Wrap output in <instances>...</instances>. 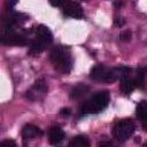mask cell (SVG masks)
<instances>
[{
  "instance_id": "cell-1",
  "label": "cell",
  "mask_w": 147,
  "mask_h": 147,
  "mask_svg": "<svg viewBox=\"0 0 147 147\" xmlns=\"http://www.w3.org/2000/svg\"><path fill=\"white\" fill-rule=\"evenodd\" d=\"M51 62L53 67L61 74H69L72 68V61L69 51L62 45H56L53 47L51 52Z\"/></svg>"
},
{
  "instance_id": "cell-2",
  "label": "cell",
  "mask_w": 147,
  "mask_h": 147,
  "mask_svg": "<svg viewBox=\"0 0 147 147\" xmlns=\"http://www.w3.org/2000/svg\"><path fill=\"white\" fill-rule=\"evenodd\" d=\"M109 99H110V96L107 91L98 92L91 99L86 100L82 105L80 111L83 114H98V113L102 111L108 106Z\"/></svg>"
},
{
  "instance_id": "cell-3",
  "label": "cell",
  "mask_w": 147,
  "mask_h": 147,
  "mask_svg": "<svg viewBox=\"0 0 147 147\" xmlns=\"http://www.w3.org/2000/svg\"><path fill=\"white\" fill-rule=\"evenodd\" d=\"M136 125L131 119H122L113 129V134L118 141L127 140L134 132Z\"/></svg>"
},
{
  "instance_id": "cell-4",
  "label": "cell",
  "mask_w": 147,
  "mask_h": 147,
  "mask_svg": "<svg viewBox=\"0 0 147 147\" xmlns=\"http://www.w3.org/2000/svg\"><path fill=\"white\" fill-rule=\"evenodd\" d=\"M2 42L7 44V45H16V46H23L28 44V39L18 33L17 31H15V29L13 26H7L5 34L2 36Z\"/></svg>"
},
{
  "instance_id": "cell-5",
  "label": "cell",
  "mask_w": 147,
  "mask_h": 147,
  "mask_svg": "<svg viewBox=\"0 0 147 147\" xmlns=\"http://www.w3.org/2000/svg\"><path fill=\"white\" fill-rule=\"evenodd\" d=\"M62 11H63V14H64L65 16L72 17V18H76V20L82 18L83 15H84V11H83L82 6H80L78 2H75V1L64 2Z\"/></svg>"
},
{
  "instance_id": "cell-6",
  "label": "cell",
  "mask_w": 147,
  "mask_h": 147,
  "mask_svg": "<svg viewBox=\"0 0 147 147\" xmlns=\"http://www.w3.org/2000/svg\"><path fill=\"white\" fill-rule=\"evenodd\" d=\"M37 33V40L39 42H41L44 46H47L49 44H52L53 41V34L51 32V30L46 26V25H39L36 30Z\"/></svg>"
},
{
  "instance_id": "cell-7",
  "label": "cell",
  "mask_w": 147,
  "mask_h": 147,
  "mask_svg": "<svg viewBox=\"0 0 147 147\" xmlns=\"http://www.w3.org/2000/svg\"><path fill=\"white\" fill-rule=\"evenodd\" d=\"M42 134V131L38 127L34 126L32 124H26L24 125V127L22 129V137L25 140H30V139H34L37 137H40Z\"/></svg>"
},
{
  "instance_id": "cell-8",
  "label": "cell",
  "mask_w": 147,
  "mask_h": 147,
  "mask_svg": "<svg viewBox=\"0 0 147 147\" xmlns=\"http://www.w3.org/2000/svg\"><path fill=\"white\" fill-rule=\"evenodd\" d=\"M64 138V132L61 127L59 126H53L49 132H48V141L52 145H57L60 144Z\"/></svg>"
},
{
  "instance_id": "cell-9",
  "label": "cell",
  "mask_w": 147,
  "mask_h": 147,
  "mask_svg": "<svg viewBox=\"0 0 147 147\" xmlns=\"http://www.w3.org/2000/svg\"><path fill=\"white\" fill-rule=\"evenodd\" d=\"M134 88H136V85H134L133 79H131L127 75L121 77V90L124 94H126V95L131 94Z\"/></svg>"
},
{
  "instance_id": "cell-10",
  "label": "cell",
  "mask_w": 147,
  "mask_h": 147,
  "mask_svg": "<svg viewBox=\"0 0 147 147\" xmlns=\"http://www.w3.org/2000/svg\"><path fill=\"white\" fill-rule=\"evenodd\" d=\"M136 115L145 127L146 126V121H147V102L145 100H142L138 103L137 109H136Z\"/></svg>"
},
{
  "instance_id": "cell-11",
  "label": "cell",
  "mask_w": 147,
  "mask_h": 147,
  "mask_svg": "<svg viewBox=\"0 0 147 147\" xmlns=\"http://www.w3.org/2000/svg\"><path fill=\"white\" fill-rule=\"evenodd\" d=\"M46 92H47V85H46V83H45L44 80H37L36 84L32 86L31 91H29V92L26 93V96H29V98L31 99L33 94H38V93L45 94Z\"/></svg>"
},
{
  "instance_id": "cell-12",
  "label": "cell",
  "mask_w": 147,
  "mask_h": 147,
  "mask_svg": "<svg viewBox=\"0 0 147 147\" xmlns=\"http://www.w3.org/2000/svg\"><path fill=\"white\" fill-rule=\"evenodd\" d=\"M69 147H90V140L86 136L79 134L70 140Z\"/></svg>"
},
{
  "instance_id": "cell-13",
  "label": "cell",
  "mask_w": 147,
  "mask_h": 147,
  "mask_svg": "<svg viewBox=\"0 0 147 147\" xmlns=\"http://www.w3.org/2000/svg\"><path fill=\"white\" fill-rule=\"evenodd\" d=\"M88 90V87L84 84H79L77 86H75L72 90H71V93H70V98L71 99H77L79 96H82L83 94L86 93V91Z\"/></svg>"
},
{
  "instance_id": "cell-14",
  "label": "cell",
  "mask_w": 147,
  "mask_h": 147,
  "mask_svg": "<svg viewBox=\"0 0 147 147\" xmlns=\"http://www.w3.org/2000/svg\"><path fill=\"white\" fill-rule=\"evenodd\" d=\"M45 47H46V46H44L41 42H39L38 40H34V41L31 44V46H30L29 53H30L32 56H38L39 54L42 53V51L45 49Z\"/></svg>"
},
{
  "instance_id": "cell-15",
  "label": "cell",
  "mask_w": 147,
  "mask_h": 147,
  "mask_svg": "<svg viewBox=\"0 0 147 147\" xmlns=\"http://www.w3.org/2000/svg\"><path fill=\"white\" fill-rule=\"evenodd\" d=\"M145 72H146V70H145L144 68H142L141 70L138 71V76H137V78L133 79L136 87H140V88L144 87V85H145Z\"/></svg>"
},
{
  "instance_id": "cell-16",
  "label": "cell",
  "mask_w": 147,
  "mask_h": 147,
  "mask_svg": "<svg viewBox=\"0 0 147 147\" xmlns=\"http://www.w3.org/2000/svg\"><path fill=\"white\" fill-rule=\"evenodd\" d=\"M0 147H16V144L11 139H6L0 142Z\"/></svg>"
},
{
  "instance_id": "cell-17",
  "label": "cell",
  "mask_w": 147,
  "mask_h": 147,
  "mask_svg": "<svg viewBox=\"0 0 147 147\" xmlns=\"http://www.w3.org/2000/svg\"><path fill=\"white\" fill-rule=\"evenodd\" d=\"M119 39L123 41H129L131 39V31L130 30H125L119 34Z\"/></svg>"
},
{
  "instance_id": "cell-18",
  "label": "cell",
  "mask_w": 147,
  "mask_h": 147,
  "mask_svg": "<svg viewBox=\"0 0 147 147\" xmlns=\"http://www.w3.org/2000/svg\"><path fill=\"white\" fill-rule=\"evenodd\" d=\"M114 22H115V25H116V26H119V28L125 24V21H124L122 17H116Z\"/></svg>"
},
{
  "instance_id": "cell-19",
  "label": "cell",
  "mask_w": 147,
  "mask_h": 147,
  "mask_svg": "<svg viewBox=\"0 0 147 147\" xmlns=\"http://www.w3.org/2000/svg\"><path fill=\"white\" fill-rule=\"evenodd\" d=\"M60 114H61L62 116H68V115H70V109H69V108H62V109L60 110Z\"/></svg>"
},
{
  "instance_id": "cell-20",
  "label": "cell",
  "mask_w": 147,
  "mask_h": 147,
  "mask_svg": "<svg viewBox=\"0 0 147 147\" xmlns=\"http://www.w3.org/2000/svg\"><path fill=\"white\" fill-rule=\"evenodd\" d=\"M99 147H114L109 141H101L99 142Z\"/></svg>"
},
{
  "instance_id": "cell-21",
  "label": "cell",
  "mask_w": 147,
  "mask_h": 147,
  "mask_svg": "<svg viewBox=\"0 0 147 147\" xmlns=\"http://www.w3.org/2000/svg\"><path fill=\"white\" fill-rule=\"evenodd\" d=\"M49 3L52 6H55V7H60V6H63L64 5L63 1H49Z\"/></svg>"
},
{
  "instance_id": "cell-22",
  "label": "cell",
  "mask_w": 147,
  "mask_h": 147,
  "mask_svg": "<svg viewBox=\"0 0 147 147\" xmlns=\"http://www.w3.org/2000/svg\"><path fill=\"white\" fill-rule=\"evenodd\" d=\"M2 40V36H1V33H0V41Z\"/></svg>"
}]
</instances>
